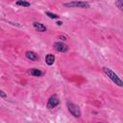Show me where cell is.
<instances>
[{
	"mask_svg": "<svg viewBox=\"0 0 123 123\" xmlns=\"http://www.w3.org/2000/svg\"><path fill=\"white\" fill-rule=\"evenodd\" d=\"M103 72L115 84V85H117L118 86H123V82H122V80L118 77V75L117 74H115L111 68H109V67H103Z\"/></svg>",
	"mask_w": 123,
	"mask_h": 123,
	"instance_id": "1",
	"label": "cell"
},
{
	"mask_svg": "<svg viewBox=\"0 0 123 123\" xmlns=\"http://www.w3.org/2000/svg\"><path fill=\"white\" fill-rule=\"evenodd\" d=\"M63 6H65L67 8H81V9L89 8L88 2H85V1H72V2H68V3H64Z\"/></svg>",
	"mask_w": 123,
	"mask_h": 123,
	"instance_id": "2",
	"label": "cell"
},
{
	"mask_svg": "<svg viewBox=\"0 0 123 123\" xmlns=\"http://www.w3.org/2000/svg\"><path fill=\"white\" fill-rule=\"evenodd\" d=\"M67 109H68L69 112L74 117H77V118L81 117V114H82L81 113V110L77 105H75V104H73L71 102H67Z\"/></svg>",
	"mask_w": 123,
	"mask_h": 123,
	"instance_id": "3",
	"label": "cell"
},
{
	"mask_svg": "<svg viewBox=\"0 0 123 123\" xmlns=\"http://www.w3.org/2000/svg\"><path fill=\"white\" fill-rule=\"evenodd\" d=\"M59 103H60V100H59L58 96L54 94V95H52V96L48 99V102H47V104H46V108L49 109V110L54 109V108H56V107L59 105Z\"/></svg>",
	"mask_w": 123,
	"mask_h": 123,
	"instance_id": "4",
	"label": "cell"
},
{
	"mask_svg": "<svg viewBox=\"0 0 123 123\" xmlns=\"http://www.w3.org/2000/svg\"><path fill=\"white\" fill-rule=\"evenodd\" d=\"M53 46H54L55 50H56V51H58V52L65 53V52H67V51H68V46H67L65 43L62 42V41H57V42H55Z\"/></svg>",
	"mask_w": 123,
	"mask_h": 123,
	"instance_id": "5",
	"label": "cell"
},
{
	"mask_svg": "<svg viewBox=\"0 0 123 123\" xmlns=\"http://www.w3.org/2000/svg\"><path fill=\"white\" fill-rule=\"evenodd\" d=\"M25 56H26L27 59H29L31 61H37L38 60L37 54L36 52H34V51H27L26 54H25Z\"/></svg>",
	"mask_w": 123,
	"mask_h": 123,
	"instance_id": "6",
	"label": "cell"
},
{
	"mask_svg": "<svg viewBox=\"0 0 123 123\" xmlns=\"http://www.w3.org/2000/svg\"><path fill=\"white\" fill-rule=\"evenodd\" d=\"M33 26L34 28L38 31V32H46V26L43 25L42 23H39V22H34L33 23Z\"/></svg>",
	"mask_w": 123,
	"mask_h": 123,
	"instance_id": "7",
	"label": "cell"
},
{
	"mask_svg": "<svg viewBox=\"0 0 123 123\" xmlns=\"http://www.w3.org/2000/svg\"><path fill=\"white\" fill-rule=\"evenodd\" d=\"M55 62V56L53 54H48L45 56V62L48 65H52Z\"/></svg>",
	"mask_w": 123,
	"mask_h": 123,
	"instance_id": "8",
	"label": "cell"
},
{
	"mask_svg": "<svg viewBox=\"0 0 123 123\" xmlns=\"http://www.w3.org/2000/svg\"><path fill=\"white\" fill-rule=\"evenodd\" d=\"M29 73L33 76H37V77H40L43 75V72H41L39 69H37V68H32L29 70Z\"/></svg>",
	"mask_w": 123,
	"mask_h": 123,
	"instance_id": "9",
	"label": "cell"
},
{
	"mask_svg": "<svg viewBox=\"0 0 123 123\" xmlns=\"http://www.w3.org/2000/svg\"><path fill=\"white\" fill-rule=\"evenodd\" d=\"M17 6H21V7H26V8H28V7H30L31 6V3H29V2H27V1H24V0H19V1H17L16 3H15Z\"/></svg>",
	"mask_w": 123,
	"mask_h": 123,
	"instance_id": "10",
	"label": "cell"
},
{
	"mask_svg": "<svg viewBox=\"0 0 123 123\" xmlns=\"http://www.w3.org/2000/svg\"><path fill=\"white\" fill-rule=\"evenodd\" d=\"M45 14H46L48 17L52 18V19H57V18L60 17V15H58V14H56V13H53V12H45Z\"/></svg>",
	"mask_w": 123,
	"mask_h": 123,
	"instance_id": "11",
	"label": "cell"
},
{
	"mask_svg": "<svg viewBox=\"0 0 123 123\" xmlns=\"http://www.w3.org/2000/svg\"><path fill=\"white\" fill-rule=\"evenodd\" d=\"M115 5H116V6H118V8H119L120 10H122V8H123V0L116 1V2H115Z\"/></svg>",
	"mask_w": 123,
	"mask_h": 123,
	"instance_id": "12",
	"label": "cell"
},
{
	"mask_svg": "<svg viewBox=\"0 0 123 123\" xmlns=\"http://www.w3.org/2000/svg\"><path fill=\"white\" fill-rule=\"evenodd\" d=\"M0 97H2V98H6V97H7V94H6L3 90H0Z\"/></svg>",
	"mask_w": 123,
	"mask_h": 123,
	"instance_id": "13",
	"label": "cell"
},
{
	"mask_svg": "<svg viewBox=\"0 0 123 123\" xmlns=\"http://www.w3.org/2000/svg\"><path fill=\"white\" fill-rule=\"evenodd\" d=\"M57 24H58L59 26H61V25H62V21H58V22H57Z\"/></svg>",
	"mask_w": 123,
	"mask_h": 123,
	"instance_id": "14",
	"label": "cell"
},
{
	"mask_svg": "<svg viewBox=\"0 0 123 123\" xmlns=\"http://www.w3.org/2000/svg\"><path fill=\"white\" fill-rule=\"evenodd\" d=\"M98 123H102V122H98Z\"/></svg>",
	"mask_w": 123,
	"mask_h": 123,
	"instance_id": "15",
	"label": "cell"
}]
</instances>
